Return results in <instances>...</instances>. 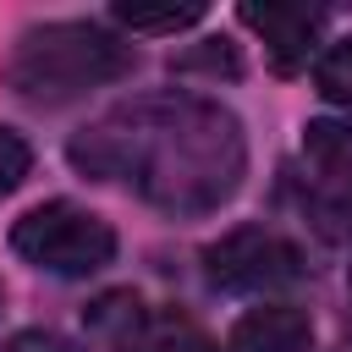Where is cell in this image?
Returning <instances> with one entry per match:
<instances>
[{
    "label": "cell",
    "mask_w": 352,
    "mask_h": 352,
    "mask_svg": "<svg viewBox=\"0 0 352 352\" xmlns=\"http://www.w3.org/2000/svg\"><path fill=\"white\" fill-rule=\"evenodd\" d=\"M132 44H121L99 22H38L6 55V82L28 104H72L88 88H104L132 72Z\"/></svg>",
    "instance_id": "obj_2"
},
{
    "label": "cell",
    "mask_w": 352,
    "mask_h": 352,
    "mask_svg": "<svg viewBox=\"0 0 352 352\" xmlns=\"http://www.w3.org/2000/svg\"><path fill=\"white\" fill-rule=\"evenodd\" d=\"M6 352H77L72 341H60V336H16Z\"/></svg>",
    "instance_id": "obj_12"
},
{
    "label": "cell",
    "mask_w": 352,
    "mask_h": 352,
    "mask_svg": "<svg viewBox=\"0 0 352 352\" xmlns=\"http://www.w3.org/2000/svg\"><path fill=\"white\" fill-rule=\"evenodd\" d=\"M88 324L116 341V352H220L187 314L143 308L132 292H110L88 308Z\"/></svg>",
    "instance_id": "obj_5"
},
{
    "label": "cell",
    "mask_w": 352,
    "mask_h": 352,
    "mask_svg": "<svg viewBox=\"0 0 352 352\" xmlns=\"http://www.w3.org/2000/svg\"><path fill=\"white\" fill-rule=\"evenodd\" d=\"M302 248L270 226H236L204 248V275L220 292H275L302 275Z\"/></svg>",
    "instance_id": "obj_4"
},
{
    "label": "cell",
    "mask_w": 352,
    "mask_h": 352,
    "mask_svg": "<svg viewBox=\"0 0 352 352\" xmlns=\"http://www.w3.org/2000/svg\"><path fill=\"white\" fill-rule=\"evenodd\" d=\"M11 248H16L33 270H44V275L82 280V275H94V270H104V264L116 258V231H110V220H99L94 209L55 198V204L28 209V214L11 226Z\"/></svg>",
    "instance_id": "obj_3"
},
{
    "label": "cell",
    "mask_w": 352,
    "mask_h": 352,
    "mask_svg": "<svg viewBox=\"0 0 352 352\" xmlns=\"http://www.w3.org/2000/svg\"><path fill=\"white\" fill-rule=\"evenodd\" d=\"M28 165H33V148H28V143H22V138H16L11 126H0V198L22 187Z\"/></svg>",
    "instance_id": "obj_11"
},
{
    "label": "cell",
    "mask_w": 352,
    "mask_h": 352,
    "mask_svg": "<svg viewBox=\"0 0 352 352\" xmlns=\"http://www.w3.org/2000/svg\"><path fill=\"white\" fill-rule=\"evenodd\" d=\"M116 22L132 33H176L204 22V6H138V0H116Z\"/></svg>",
    "instance_id": "obj_9"
},
{
    "label": "cell",
    "mask_w": 352,
    "mask_h": 352,
    "mask_svg": "<svg viewBox=\"0 0 352 352\" xmlns=\"http://www.w3.org/2000/svg\"><path fill=\"white\" fill-rule=\"evenodd\" d=\"M346 286H352V275H346Z\"/></svg>",
    "instance_id": "obj_13"
},
{
    "label": "cell",
    "mask_w": 352,
    "mask_h": 352,
    "mask_svg": "<svg viewBox=\"0 0 352 352\" xmlns=\"http://www.w3.org/2000/svg\"><path fill=\"white\" fill-rule=\"evenodd\" d=\"M72 160L104 182H138V192L160 209L192 214L236 192L242 132L231 110L209 99L165 94V99L121 104L116 116L72 138Z\"/></svg>",
    "instance_id": "obj_1"
},
{
    "label": "cell",
    "mask_w": 352,
    "mask_h": 352,
    "mask_svg": "<svg viewBox=\"0 0 352 352\" xmlns=\"http://www.w3.org/2000/svg\"><path fill=\"white\" fill-rule=\"evenodd\" d=\"M236 16L264 38L270 66L286 72V77L308 66V55L319 50V33H324V11H319V6H292V0H264V6L248 0Z\"/></svg>",
    "instance_id": "obj_6"
},
{
    "label": "cell",
    "mask_w": 352,
    "mask_h": 352,
    "mask_svg": "<svg viewBox=\"0 0 352 352\" xmlns=\"http://www.w3.org/2000/svg\"><path fill=\"white\" fill-rule=\"evenodd\" d=\"M231 352H314V319L292 302L248 308L231 324Z\"/></svg>",
    "instance_id": "obj_7"
},
{
    "label": "cell",
    "mask_w": 352,
    "mask_h": 352,
    "mask_svg": "<svg viewBox=\"0 0 352 352\" xmlns=\"http://www.w3.org/2000/svg\"><path fill=\"white\" fill-rule=\"evenodd\" d=\"M314 88H319L330 104H346V110H352V38L330 44V50L319 55V66H314Z\"/></svg>",
    "instance_id": "obj_10"
},
{
    "label": "cell",
    "mask_w": 352,
    "mask_h": 352,
    "mask_svg": "<svg viewBox=\"0 0 352 352\" xmlns=\"http://www.w3.org/2000/svg\"><path fill=\"white\" fill-rule=\"evenodd\" d=\"M302 154L341 187H352V121H308L302 126Z\"/></svg>",
    "instance_id": "obj_8"
}]
</instances>
